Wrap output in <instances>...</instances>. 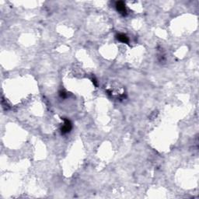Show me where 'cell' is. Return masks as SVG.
Listing matches in <instances>:
<instances>
[{"label": "cell", "instance_id": "6da1fadb", "mask_svg": "<svg viewBox=\"0 0 199 199\" xmlns=\"http://www.w3.org/2000/svg\"><path fill=\"white\" fill-rule=\"evenodd\" d=\"M116 9L121 14H122L123 16H125L127 14V10H126L125 4L124 2H121V1H118L116 3Z\"/></svg>", "mask_w": 199, "mask_h": 199}, {"label": "cell", "instance_id": "7a4b0ae2", "mask_svg": "<svg viewBox=\"0 0 199 199\" xmlns=\"http://www.w3.org/2000/svg\"><path fill=\"white\" fill-rule=\"evenodd\" d=\"M64 125H63V127L62 128V132L63 133V134L69 132L70 130L72 129V124L71 122H70V121L68 120V119H64Z\"/></svg>", "mask_w": 199, "mask_h": 199}, {"label": "cell", "instance_id": "3957f363", "mask_svg": "<svg viewBox=\"0 0 199 199\" xmlns=\"http://www.w3.org/2000/svg\"><path fill=\"white\" fill-rule=\"evenodd\" d=\"M118 39L121 42L125 43V44L128 43V41H129L128 37H127L125 34H124V33H119L118 35Z\"/></svg>", "mask_w": 199, "mask_h": 199}]
</instances>
